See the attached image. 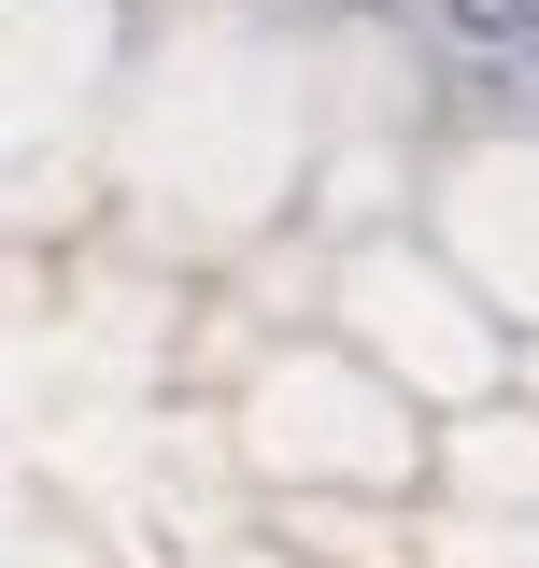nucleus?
<instances>
[{
    "mask_svg": "<svg viewBox=\"0 0 539 568\" xmlns=\"http://www.w3.org/2000/svg\"><path fill=\"white\" fill-rule=\"evenodd\" d=\"M440 29L469 58H539V0H440Z\"/></svg>",
    "mask_w": 539,
    "mask_h": 568,
    "instance_id": "1",
    "label": "nucleus"
},
{
    "mask_svg": "<svg viewBox=\"0 0 539 568\" xmlns=\"http://www.w3.org/2000/svg\"><path fill=\"white\" fill-rule=\"evenodd\" d=\"M526 71H539V58H526Z\"/></svg>",
    "mask_w": 539,
    "mask_h": 568,
    "instance_id": "2",
    "label": "nucleus"
}]
</instances>
